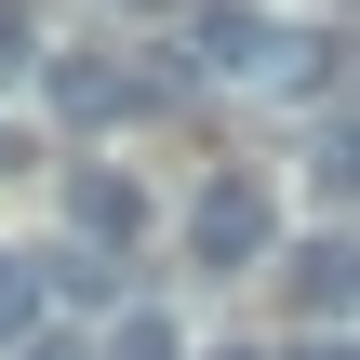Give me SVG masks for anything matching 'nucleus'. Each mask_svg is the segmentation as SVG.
I'll return each mask as SVG.
<instances>
[{
  "label": "nucleus",
  "mask_w": 360,
  "mask_h": 360,
  "mask_svg": "<svg viewBox=\"0 0 360 360\" xmlns=\"http://www.w3.org/2000/svg\"><path fill=\"white\" fill-rule=\"evenodd\" d=\"M40 94H53V120H80V134H107V120H160V107H187V53L80 40V53H53V67H40Z\"/></svg>",
  "instance_id": "nucleus-1"
},
{
  "label": "nucleus",
  "mask_w": 360,
  "mask_h": 360,
  "mask_svg": "<svg viewBox=\"0 0 360 360\" xmlns=\"http://www.w3.org/2000/svg\"><path fill=\"white\" fill-rule=\"evenodd\" d=\"M187 267H281V200H267V174H214L200 200H187Z\"/></svg>",
  "instance_id": "nucleus-2"
},
{
  "label": "nucleus",
  "mask_w": 360,
  "mask_h": 360,
  "mask_svg": "<svg viewBox=\"0 0 360 360\" xmlns=\"http://www.w3.org/2000/svg\"><path fill=\"white\" fill-rule=\"evenodd\" d=\"M187 80H294L281 13H254V0H200V13H187Z\"/></svg>",
  "instance_id": "nucleus-3"
},
{
  "label": "nucleus",
  "mask_w": 360,
  "mask_h": 360,
  "mask_svg": "<svg viewBox=\"0 0 360 360\" xmlns=\"http://www.w3.org/2000/svg\"><path fill=\"white\" fill-rule=\"evenodd\" d=\"M281 307H294V321H347V307H360V240H347V227L281 240Z\"/></svg>",
  "instance_id": "nucleus-4"
},
{
  "label": "nucleus",
  "mask_w": 360,
  "mask_h": 360,
  "mask_svg": "<svg viewBox=\"0 0 360 360\" xmlns=\"http://www.w3.org/2000/svg\"><path fill=\"white\" fill-rule=\"evenodd\" d=\"M67 227H80V254L134 240V227H147V187H134V174H107V160H80V174H67Z\"/></svg>",
  "instance_id": "nucleus-5"
},
{
  "label": "nucleus",
  "mask_w": 360,
  "mask_h": 360,
  "mask_svg": "<svg viewBox=\"0 0 360 360\" xmlns=\"http://www.w3.org/2000/svg\"><path fill=\"white\" fill-rule=\"evenodd\" d=\"M94 360H200V347H187V334H174L160 307H120V321L94 334Z\"/></svg>",
  "instance_id": "nucleus-6"
},
{
  "label": "nucleus",
  "mask_w": 360,
  "mask_h": 360,
  "mask_svg": "<svg viewBox=\"0 0 360 360\" xmlns=\"http://www.w3.org/2000/svg\"><path fill=\"white\" fill-rule=\"evenodd\" d=\"M321 200H334V214H360V107H334V120H321Z\"/></svg>",
  "instance_id": "nucleus-7"
},
{
  "label": "nucleus",
  "mask_w": 360,
  "mask_h": 360,
  "mask_svg": "<svg viewBox=\"0 0 360 360\" xmlns=\"http://www.w3.org/2000/svg\"><path fill=\"white\" fill-rule=\"evenodd\" d=\"M27 334H40V267L0 254V347H27Z\"/></svg>",
  "instance_id": "nucleus-8"
},
{
  "label": "nucleus",
  "mask_w": 360,
  "mask_h": 360,
  "mask_svg": "<svg viewBox=\"0 0 360 360\" xmlns=\"http://www.w3.org/2000/svg\"><path fill=\"white\" fill-rule=\"evenodd\" d=\"M27 67H53V53H40V13L0 0V80H27Z\"/></svg>",
  "instance_id": "nucleus-9"
},
{
  "label": "nucleus",
  "mask_w": 360,
  "mask_h": 360,
  "mask_svg": "<svg viewBox=\"0 0 360 360\" xmlns=\"http://www.w3.org/2000/svg\"><path fill=\"white\" fill-rule=\"evenodd\" d=\"M13 360H94V334H67V321H40V334H27Z\"/></svg>",
  "instance_id": "nucleus-10"
},
{
  "label": "nucleus",
  "mask_w": 360,
  "mask_h": 360,
  "mask_svg": "<svg viewBox=\"0 0 360 360\" xmlns=\"http://www.w3.org/2000/svg\"><path fill=\"white\" fill-rule=\"evenodd\" d=\"M13 160H27V134H13V120H0V174H13Z\"/></svg>",
  "instance_id": "nucleus-11"
},
{
  "label": "nucleus",
  "mask_w": 360,
  "mask_h": 360,
  "mask_svg": "<svg viewBox=\"0 0 360 360\" xmlns=\"http://www.w3.org/2000/svg\"><path fill=\"white\" fill-rule=\"evenodd\" d=\"M307 360H360V334H334V347H307Z\"/></svg>",
  "instance_id": "nucleus-12"
},
{
  "label": "nucleus",
  "mask_w": 360,
  "mask_h": 360,
  "mask_svg": "<svg viewBox=\"0 0 360 360\" xmlns=\"http://www.w3.org/2000/svg\"><path fill=\"white\" fill-rule=\"evenodd\" d=\"M200 360H267V347H200Z\"/></svg>",
  "instance_id": "nucleus-13"
},
{
  "label": "nucleus",
  "mask_w": 360,
  "mask_h": 360,
  "mask_svg": "<svg viewBox=\"0 0 360 360\" xmlns=\"http://www.w3.org/2000/svg\"><path fill=\"white\" fill-rule=\"evenodd\" d=\"M334 13H360V0H334Z\"/></svg>",
  "instance_id": "nucleus-14"
}]
</instances>
